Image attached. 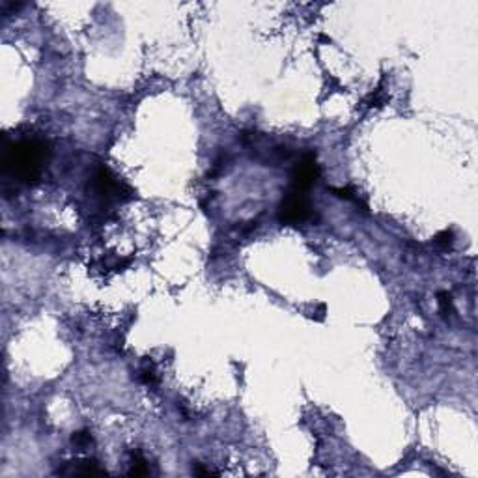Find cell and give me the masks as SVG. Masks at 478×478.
<instances>
[{
	"label": "cell",
	"mask_w": 478,
	"mask_h": 478,
	"mask_svg": "<svg viewBox=\"0 0 478 478\" xmlns=\"http://www.w3.org/2000/svg\"><path fill=\"white\" fill-rule=\"evenodd\" d=\"M49 159V146L40 138H25L19 142L4 146L2 171L17 181H36L45 168Z\"/></svg>",
	"instance_id": "obj_1"
},
{
	"label": "cell",
	"mask_w": 478,
	"mask_h": 478,
	"mask_svg": "<svg viewBox=\"0 0 478 478\" xmlns=\"http://www.w3.org/2000/svg\"><path fill=\"white\" fill-rule=\"evenodd\" d=\"M312 217V204L310 200L307 199L305 191H299V189H290V191L284 194V199L279 205V221L282 225L294 226L301 225Z\"/></svg>",
	"instance_id": "obj_2"
},
{
	"label": "cell",
	"mask_w": 478,
	"mask_h": 478,
	"mask_svg": "<svg viewBox=\"0 0 478 478\" xmlns=\"http://www.w3.org/2000/svg\"><path fill=\"white\" fill-rule=\"evenodd\" d=\"M320 164L316 161L314 153H305L294 166V172H292V187L307 192L308 189L316 184V179L320 178Z\"/></svg>",
	"instance_id": "obj_3"
},
{
	"label": "cell",
	"mask_w": 478,
	"mask_h": 478,
	"mask_svg": "<svg viewBox=\"0 0 478 478\" xmlns=\"http://www.w3.org/2000/svg\"><path fill=\"white\" fill-rule=\"evenodd\" d=\"M58 473H62V475H77V477H103V475H107V471L103 469L101 465L97 464L96 460L88 458L69 462V464Z\"/></svg>",
	"instance_id": "obj_4"
},
{
	"label": "cell",
	"mask_w": 478,
	"mask_h": 478,
	"mask_svg": "<svg viewBox=\"0 0 478 478\" xmlns=\"http://www.w3.org/2000/svg\"><path fill=\"white\" fill-rule=\"evenodd\" d=\"M92 185H94L97 194H101V197H110L114 192H120V189H122V184L112 176V172L109 168H103V166L94 174Z\"/></svg>",
	"instance_id": "obj_5"
},
{
	"label": "cell",
	"mask_w": 478,
	"mask_h": 478,
	"mask_svg": "<svg viewBox=\"0 0 478 478\" xmlns=\"http://www.w3.org/2000/svg\"><path fill=\"white\" fill-rule=\"evenodd\" d=\"M129 475L131 477H144V475H148V465H146V460H144L140 454H135V456H133Z\"/></svg>",
	"instance_id": "obj_6"
},
{
	"label": "cell",
	"mask_w": 478,
	"mask_h": 478,
	"mask_svg": "<svg viewBox=\"0 0 478 478\" xmlns=\"http://www.w3.org/2000/svg\"><path fill=\"white\" fill-rule=\"evenodd\" d=\"M71 443L75 444L79 451H84L86 446L92 444V433H90L88 430L75 431V433H73V438H71Z\"/></svg>",
	"instance_id": "obj_7"
},
{
	"label": "cell",
	"mask_w": 478,
	"mask_h": 478,
	"mask_svg": "<svg viewBox=\"0 0 478 478\" xmlns=\"http://www.w3.org/2000/svg\"><path fill=\"white\" fill-rule=\"evenodd\" d=\"M439 297V308H441V312H444V314H449L452 310V297L446 292H441V294L438 295Z\"/></svg>",
	"instance_id": "obj_8"
},
{
	"label": "cell",
	"mask_w": 478,
	"mask_h": 478,
	"mask_svg": "<svg viewBox=\"0 0 478 478\" xmlns=\"http://www.w3.org/2000/svg\"><path fill=\"white\" fill-rule=\"evenodd\" d=\"M436 243H443V245H451L452 243V232H443V234H439L438 238H436Z\"/></svg>",
	"instance_id": "obj_9"
}]
</instances>
